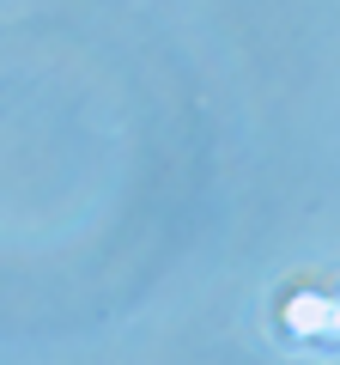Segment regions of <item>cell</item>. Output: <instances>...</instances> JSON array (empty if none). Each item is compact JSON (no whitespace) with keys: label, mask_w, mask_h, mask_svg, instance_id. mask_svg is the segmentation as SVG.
<instances>
[{"label":"cell","mask_w":340,"mask_h":365,"mask_svg":"<svg viewBox=\"0 0 340 365\" xmlns=\"http://www.w3.org/2000/svg\"><path fill=\"white\" fill-rule=\"evenodd\" d=\"M286 329L298 341H340V299H316V292H298L286 304Z\"/></svg>","instance_id":"6da1fadb"}]
</instances>
